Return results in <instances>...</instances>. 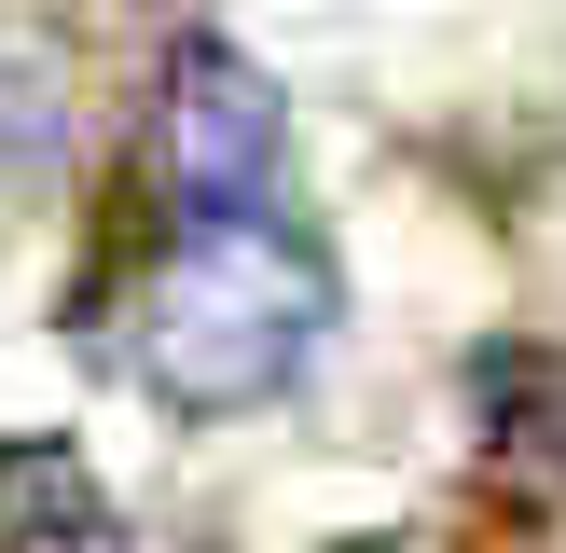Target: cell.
<instances>
[{
    "label": "cell",
    "mask_w": 566,
    "mask_h": 553,
    "mask_svg": "<svg viewBox=\"0 0 566 553\" xmlns=\"http://www.w3.org/2000/svg\"><path fill=\"white\" fill-rule=\"evenodd\" d=\"M332 553H429V540H401V525H387V540H332Z\"/></svg>",
    "instance_id": "obj_6"
},
{
    "label": "cell",
    "mask_w": 566,
    "mask_h": 553,
    "mask_svg": "<svg viewBox=\"0 0 566 553\" xmlns=\"http://www.w3.org/2000/svg\"><path fill=\"white\" fill-rule=\"evenodd\" d=\"M470 442L497 484L566 498V346H484L470 359Z\"/></svg>",
    "instance_id": "obj_3"
},
{
    "label": "cell",
    "mask_w": 566,
    "mask_h": 553,
    "mask_svg": "<svg viewBox=\"0 0 566 553\" xmlns=\"http://www.w3.org/2000/svg\"><path fill=\"white\" fill-rule=\"evenodd\" d=\"M291 180V97L263 83V55H235L221 28H193L153 83V194L166 221H249Z\"/></svg>",
    "instance_id": "obj_2"
},
{
    "label": "cell",
    "mask_w": 566,
    "mask_h": 553,
    "mask_svg": "<svg viewBox=\"0 0 566 553\" xmlns=\"http://www.w3.org/2000/svg\"><path fill=\"white\" fill-rule=\"evenodd\" d=\"M0 553H125L70 442H0Z\"/></svg>",
    "instance_id": "obj_4"
},
{
    "label": "cell",
    "mask_w": 566,
    "mask_h": 553,
    "mask_svg": "<svg viewBox=\"0 0 566 553\" xmlns=\"http://www.w3.org/2000/svg\"><path fill=\"white\" fill-rule=\"evenodd\" d=\"M318 332H332L318 236L249 208V221H166V249L138 263L125 319H111V359L166 415H249L318 359Z\"/></svg>",
    "instance_id": "obj_1"
},
{
    "label": "cell",
    "mask_w": 566,
    "mask_h": 553,
    "mask_svg": "<svg viewBox=\"0 0 566 553\" xmlns=\"http://www.w3.org/2000/svg\"><path fill=\"white\" fill-rule=\"evenodd\" d=\"M55 153H70V70L42 28H0V194L55 180Z\"/></svg>",
    "instance_id": "obj_5"
}]
</instances>
